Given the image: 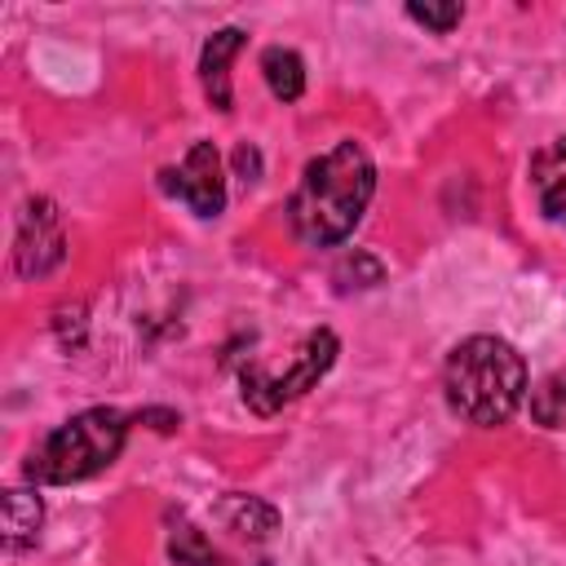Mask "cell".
<instances>
[{"mask_svg": "<svg viewBox=\"0 0 566 566\" xmlns=\"http://www.w3.org/2000/svg\"><path fill=\"white\" fill-rule=\"evenodd\" d=\"M234 164H239L243 181H256V172H261V159H256V150H252V146H239V150H234Z\"/></svg>", "mask_w": 566, "mask_h": 566, "instance_id": "obj_13", "label": "cell"}, {"mask_svg": "<svg viewBox=\"0 0 566 566\" xmlns=\"http://www.w3.org/2000/svg\"><path fill=\"white\" fill-rule=\"evenodd\" d=\"M460 13H464L460 4H407V18H416L429 31H451L460 22Z\"/></svg>", "mask_w": 566, "mask_h": 566, "instance_id": "obj_12", "label": "cell"}, {"mask_svg": "<svg viewBox=\"0 0 566 566\" xmlns=\"http://www.w3.org/2000/svg\"><path fill=\"white\" fill-rule=\"evenodd\" d=\"M40 522H44L40 495H31V491H9V495H4V544H9V548L35 544Z\"/></svg>", "mask_w": 566, "mask_h": 566, "instance_id": "obj_9", "label": "cell"}, {"mask_svg": "<svg viewBox=\"0 0 566 566\" xmlns=\"http://www.w3.org/2000/svg\"><path fill=\"white\" fill-rule=\"evenodd\" d=\"M376 190V164L358 142H336L327 155L310 159L301 186L292 190V230L310 248L340 243L367 212Z\"/></svg>", "mask_w": 566, "mask_h": 566, "instance_id": "obj_1", "label": "cell"}, {"mask_svg": "<svg viewBox=\"0 0 566 566\" xmlns=\"http://www.w3.org/2000/svg\"><path fill=\"white\" fill-rule=\"evenodd\" d=\"M261 71H265V84L279 102H296L305 93V62L292 53V49H265L261 53Z\"/></svg>", "mask_w": 566, "mask_h": 566, "instance_id": "obj_10", "label": "cell"}, {"mask_svg": "<svg viewBox=\"0 0 566 566\" xmlns=\"http://www.w3.org/2000/svg\"><path fill=\"white\" fill-rule=\"evenodd\" d=\"M128 438V416L115 407H88L80 416H71L66 424H57L27 460V478L31 482H49V486H66V482H84L93 473H102Z\"/></svg>", "mask_w": 566, "mask_h": 566, "instance_id": "obj_3", "label": "cell"}, {"mask_svg": "<svg viewBox=\"0 0 566 566\" xmlns=\"http://www.w3.org/2000/svg\"><path fill=\"white\" fill-rule=\"evenodd\" d=\"M243 49V31L239 27H221L203 53H199V80H203V93L217 111H230V57Z\"/></svg>", "mask_w": 566, "mask_h": 566, "instance_id": "obj_7", "label": "cell"}, {"mask_svg": "<svg viewBox=\"0 0 566 566\" xmlns=\"http://www.w3.org/2000/svg\"><path fill=\"white\" fill-rule=\"evenodd\" d=\"M531 411H535V420H539V424H548V429L566 424V371H553V376L535 389Z\"/></svg>", "mask_w": 566, "mask_h": 566, "instance_id": "obj_11", "label": "cell"}, {"mask_svg": "<svg viewBox=\"0 0 566 566\" xmlns=\"http://www.w3.org/2000/svg\"><path fill=\"white\" fill-rule=\"evenodd\" d=\"M531 177H535L544 217H566V137H557L531 159Z\"/></svg>", "mask_w": 566, "mask_h": 566, "instance_id": "obj_8", "label": "cell"}, {"mask_svg": "<svg viewBox=\"0 0 566 566\" xmlns=\"http://www.w3.org/2000/svg\"><path fill=\"white\" fill-rule=\"evenodd\" d=\"M18 270L27 279H40L49 274L62 256H66V239H62V221H57V208L49 199H31L27 212H22V226H18Z\"/></svg>", "mask_w": 566, "mask_h": 566, "instance_id": "obj_6", "label": "cell"}, {"mask_svg": "<svg viewBox=\"0 0 566 566\" xmlns=\"http://www.w3.org/2000/svg\"><path fill=\"white\" fill-rule=\"evenodd\" d=\"M336 363V336L327 327L310 332L301 340V349L292 354L287 371H243V402L256 411V416H270L279 411L283 402L301 398L327 367Z\"/></svg>", "mask_w": 566, "mask_h": 566, "instance_id": "obj_4", "label": "cell"}, {"mask_svg": "<svg viewBox=\"0 0 566 566\" xmlns=\"http://www.w3.org/2000/svg\"><path fill=\"white\" fill-rule=\"evenodd\" d=\"M442 389L469 424H504L526 394V363L500 336H469L451 349Z\"/></svg>", "mask_w": 566, "mask_h": 566, "instance_id": "obj_2", "label": "cell"}, {"mask_svg": "<svg viewBox=\"0 0 566 566\" xmlns=\"http://www.w3.org/2000/svg\"><path fill=\"white\" fill-rule=\"evenodd\" d=\"M164 190L172 199H181L195 217H217L226 208V177H221V155L212 142H195L190 155L181 159V168H168Z\"/></svg>", "mask_w": 566, "mask_h": 566, "instance_id": "obj_5", "label": "cell"}]
</instances>
